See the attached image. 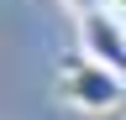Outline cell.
<instances>
[{
  "instance_id": "1",
  "label": "cell",
  "mask_w": 126,
  "mask_h": 120,
  "mask_svg": "<svg viewBox=\"0 0 126 120\" xmlns=\"http://www.w3.org/2000/svg\"><path fill=\"white\" fill-rule=\"evenodd\" d=\"M53 89H58V99H68L74 110H89V115H110L126 99V78L116 68H105L100 57H89V52L63 57L58 73H53Z\"/></svg>"
},
{
  "instance_id": "2",
  "label": "cell",
  "mask_w": 126,
  "mask_h": 120,
  "mask_svg": "<svg viewBox=\"0 0 126 120\" xmlns=\"http://www.w3.org/2000/svg\"><path fill=\"white\" fill-rule=\"evenodd\" d=\"M79 42H84L89 57H100L105 68H116L126 78V21L110 16V11H94V16H79Z\"/></svg>"
},
{
  "instance_id": "3",
  "label": "cell",
  "mask_w": 126,
  "mask_h": 120,
  "mask_svg": "<svg viewBox=\"0 0 126 120\" xmlns=\"http://www.w3.org/2000/svg\"><path fill=\"white\" fill-rule=\"evenodd\" d=\"M110 0H63V11L68 16H94V11H105Z\"/></svg>"
},
{
  "instance_id": "4",
  "label": "cell",
  "mask_w": 126,
  "mask_h": 120,
  "mask_svg": "<svg viewBox=\"0 0 126 120\" xmlns=\"http://www.w3.org/2000/svg\"><path fill=\"white\" fill-rule=\"evenodd\" d=\"M105 11H110V16H121V21H126V0H110Z\"/></svg>"
}]
</instances>
